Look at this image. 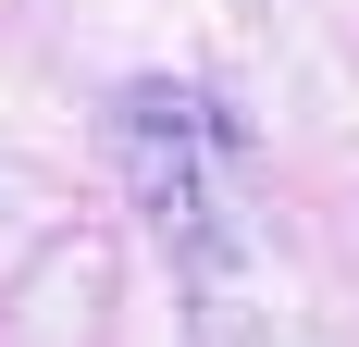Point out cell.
<instances>
[]
</instances>
